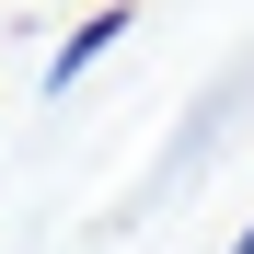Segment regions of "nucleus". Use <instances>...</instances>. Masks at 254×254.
<instances>
[{"mask_svg": "<svg viewBox=\"0 0 254 254\" xmlns=\"http://www.w3.org/2000/svg\"><path fill=\"white\" fill-rule=\"evenodd\" d=\"M220 254H254V220H243V231H231V243H220Z\"/></svg>", "mask_w": 254, "mask_h": 254, "instance_id": "nucleus-2", "label": "nucleus"}, {"mask_svg": "<svg viewBox=\"0 0 254 254\" xmlns=\"http://www.w3.org/2000/svg\"><path fill=\"white\" fill-rule=\"evenodd\" d=\"M116 35H139V0H93V12H81V23L58 35V58H47V93H69V81L93 69V58L116 47Z\"/></svg>", "mask_w": 254, "mask_h": 254, "instance_id": "nucleus-1", "label": "nucleus"}]
</instances>
